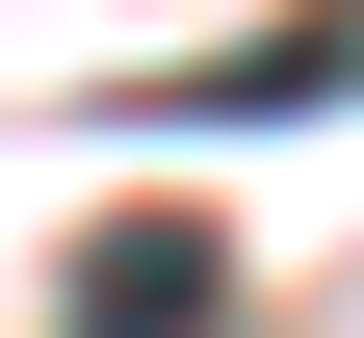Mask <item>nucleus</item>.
<instances>
[{"label":"nucleus","mask_w":364,"mask_h":338,"mask_svg":"<svg viewBox=\"0 0 364 338\" xmlns=\"http://www.w3.org/2000/svg\"><path fill=\"white\" fill-rule=\"evenodd\" d=\"M208 312H235V286H208V234H156V208L78 234V338H208Z\"/></svg>","instance_id":"f257e3e1"}]
</instances>
